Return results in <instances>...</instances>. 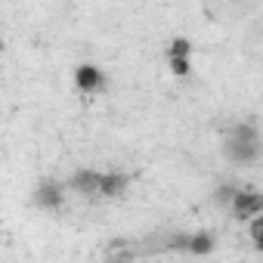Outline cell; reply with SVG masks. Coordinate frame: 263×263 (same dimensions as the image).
<instances>
[{"label": "cell", "mask_w": 263, "mask_h": 263, "mask_svg": "<svg viewBox=\"0 0 263 263\" xmlns=\"http://www.w3.org/2000/svg\"><path fill=\"white\" fill-rule=\"evenodd\" d=\"M189 251H192V254H211V251H214L211 232H195V235H189Z\"/></svg>", "instance_id": "52a82bcc"}, {"label": "cell", "mask_w": 263, "mask_h": 263, "mask_svg": "<svg viewBox=\"0 0 263 263\" xmlns=\"http://www.w3.org/2000/svg\"><path fill=\"white\" fill-rule=\"evenodd\" d=\"M229 208H232V217H235V220L248 223L251 217L263 214V192H257L254 186H248V189H238V192H235V198L229 201Z\"/></svg>", "instance_id": "7a4b0ae2"}, {"label": "cell", "mask_w": 263, "mask_h": 263, "mask_svg": "<svg viewBox=\"0 0 263 263\" xmlns=\"http://www.w3.org/2000/svg\"><path fill=\"white\" fill-rule=\"evenodd\" d=\"M248 235H251L254 248H257V251H263V214H257V217H251V220H248Z\"/></svg>", "instance_id": "ba28073f"}, {"label": "cell", "mask_w": 263, "mask_h": 263, "mask_svg": "<svg viewBox=\"0 0 263 263\" xmlns=\"http://www.w3.org/2000/svg\"><path fill=\"white\" fill-rule=\"evenodd\" d=\"M102 84H105V78H102V71H99L96 65H90V62L78 65V71H74V87H78V90H84V93H99Z\"/></svg>", "instance_id": "3957f363"}, {"label": "cell", "mask_w": 263, "mask_h": 263, "mask_svg": "<svg viewBox=\"0 0 263 263\" xmlns=\"http://www.w3.org/2000/svg\"><path fill=\"white\" fill-rule=\"evenodd\" d=\"M167 56H192V41L189 37H174Z\"/></svg>", "instance_id": "30bf717a"}, {"label": "cell", "mask_w": 263, "mask_h": 263, "mask_svg": "<svg viewBox=\"0 0 263 263\" xmlns=\"http://www.w3.org/2000/svg\"><path fill=\"white\" fill-rule=\"evenodd\" d=\"M167 65H171V71H174L177 78H186V74H189V68H192L189 56H167Z\"/></svg>", "instance_id": "9c48e42d"}, {"label": "cell", "mask_w": 263, "mask_h": 263, "mask_svg": "<svg viewBox=\"0 0 263 263\" xmlns=\"http://www.w3.org/2000/svg\"><path fill=\"white\" fill-rule=\"evenodd\" d=\"M223 152H226L229 161H238V164L257 161V155H260V134H257V127L235 124L229 140H226V146H223Z\"/></svg>", "instance_id": "6da1fadb"}, {"label": "cell", "mask_w": 263, "mask_h": 263, "mask_svg": "<svg viewBox=\"0 0 263 263\" xmlns=\"http://www.w3.org/2000/svg\"><path fill=\"white\" fill-rule=\"evenodd\" d=\"M34 204L44 208V211H56V208L62 204V186L53 183V180L37 183V189H34Z\"/></svg>", "instance_id": "277c9868"}, {"label": "cell", "mask_w": 263, "mask_h": 263, "mask_svg": "<svg viewBox=\"0 0 263 263\" xmlns=\"http://www.w3.org/2000/svg\"><path fill=\"white\" fill-rule=\"evenodd\" d=\"M235 192H238V189H232V186H220V189H217V201H220V204H229V201L235 198Z\"/></svg>", "instance_id": "8fae6325"}, {"label": "cell", "mask_w": 263, "mask_h": 263, "mask_svg": "<svg viewBox=\"0 0 263 263\" xmlns=\"http://www.w3.org/2000/svg\"><path fill=\"white\" fill-rule=\"evenodd\" d=\"M99 183H102V174H96V171H78V174L68 180V186H71L74 192H81V195L99 192Z\"/></svg>", "instance_id": "5b68a950"}, {"label": "cell", "mask_w": 263, "mask_h": 263, "mask_svg": "<svg viewBox=\"0 0 263 263\" xmlns=\"http://www.w3.org/2000/svg\"><path fill=\"white\" fill-rule=\"evenodd\" d=\"M127 186H130V180H127L124 174H102L99 195H108V198H115V195H124V192H127Z\"/></svg>", "instance_id": "8992f818"}]
</instances>
